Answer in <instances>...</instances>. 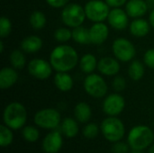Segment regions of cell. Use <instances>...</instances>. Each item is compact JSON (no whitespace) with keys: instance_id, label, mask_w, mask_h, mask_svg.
<instances>
[{"instance_id":"1","label":"cell","mask_w":154,"mask_h":153,"mask_svg":"<svg viewBox=\"0 0 154 153\" xmlns=\"http://www.w3.org/2000/svg\"><path fill=\"white\" fill-rule=\"evenodd\" d=\"M50 62L57 72H69L78 65L79 54L72 46L58 45L50 54Z\"/></svg>"},{"instance_id":"2","label":"cell","mask_w":154,"mask_h":153,"mask_svg":"<svg viewBox=\"0 0 154 153\" xmlns=\"http://www.w3.org/2000/svg\"><path fill=\"white\" fill-rule=\"evenodd\" d=\"M154 133L147 125L134 126L128 133L127 143L133 151H143L153 143Z\"/></svg>"},{"instance_id":"3","label":"cell","mask_w":154,"mask_h":153,"mask_svg":"<svg viewBox=\"0 0 154 153\" xmlns=\"http://www.w3.org/2000/svg\"><path fill=\"white\" fill-rule=\"evenodd\" d=\"M27 121V111L24 106L19 102H12L8 104L3 112L4 124L14 131L20 130L24 127Z\"/></svg>"},{"instance_id":"4","label":"cell","mask_w":154,"mask_h":153,"mask_svg":"<svg viewBox=\"0 0 154 153\" xmlns=\"http://www.w3.org/2000/svg\"><path fill=\"white\" fill-rule=\"evenodd\" d=\"M100 129L104 138L113 143L122 141L125 134V124L116 116H108L104 119Z\"/></svg>"},{"instance_id":"5","label":"cell","mask_w":154,"mask_h":153,"mask_svg":"<svg viewBox=\"0 0 154 153\" xmlns=\"http://www.w3.org/2000/svg\"><path fill=\"white\" fill-rule=\"evenodd\" d=\"M33 122L40 128L56 130L61 124V116L60 112L55 108H43L36 112Z\"/></svg>"},{"instance_id":"6","label":"cell","mask_w":154,"mask_h":153,"mask_svg":"<svg viewBox=\"0 0 154 153\" xmlns=\"http://www.w3.org/2000/svg\"><path fill=\"white\" fill-rule=\"evenodd\" d=\"M86 18L87 16L85 8L76 3L68 4L66 6L63 7L61 11L62 23L66 26L72 29L82 25Z\"/></svg>"},{"instance_id":"7","label":"cell","mask_w":154,"mask_h":153,"mask_svg":"<svg viewBox=\"0 0 154 153\" xmlns=\"http://www.w3.org/2000/svg\"><path fill=\"white\" fill-rule=\"evenodd\" d=\"M84 90L86 93L94 98H102L106 96L108 91L107 84L105 79L98 74H88L84 79Z\"/></svg>"},{"instance_id":"8","label":"cell","mask_w":154,"mask_h":153,"mask_svg":"<svg viewBox=\"0 0 154 153\" xmlns=\"http://www.w3.org/2000/svg\"><path fill=\"white\" fill-rule=\"evenodd\" d=\"M86 16L94 23H101L107 20L110 6L102 0H89L84 6Z\"/></svg>"},{"instance_id":"9","label":"cell","mask_w":154,"mask_h":153,"mask_svg":"<svg viewBox=\"0 0 154 153\" xmlns=\"http://www.w3.org/2000/svg\"><path fill=\"white\" fill-rule=\"evenodd\" d=\"M112 50L116 57L120 61H131L136 54V49L132 41L125 38H117L113 41Z\"/></svg>"},{"instance_id":"10","label":"cell","mask_w":154,"mask_h":153,"mask_svg":"<svg viewBox=\"0 0 154 153\" xmlns=\"http://www.w3.org/2000/svg\"><path fill=\"white\" fill-rule=\"evenodd\" d=\"M27 69L31 76L37 79L44 80L51 76L53 68L51 62H48L47 60L41 58H36L30 60Z\"/></svg>"},{"instance_id":"11","label":"cell","mask_w":154,"mask_h":153,"mask_svg":"<svg viewBox=\"0 0 154 153\" xmlns=\"http://www.w3.org/2000/svg\"><path fill=\"white\" fill-rule=\"evenodd\" d=\"M103 111L108 116H117L125 107V100L123 96L114 93L108 95L103 102Z\"/></svg>"},{"instance_id":"12","label":"cell","mask_w":154,"mask_h":153,"mask_svg":"<svg viewBox=\"0 0 154 153\" xmlns=\"http://www.w3.org/2000/svg\"><path fill=\"white\" fill-rule=\"evenodd\" d=\"M61 132L52 130L43 138L42 148L45 153H58L63 146V137Z\"/></svg>"},{"instance_id":"13","label":"cell","mask_w":154,"mask_h":153,"mask_svg":"<svg viewBox=\"0 0 154 153\" xmlns=\"http://www.w3.org/2000/svg\"><path fill=\"white\" fill-rule=\"evenodd\" d=\"M107 21L112 28L117 31H123L128 26L129 15L127 14L126 11L123 10L120 7L113 8L109 12Z\"/></svg>"},{"instance_id":"14","label":"cell","mask_w":154,"mask_h":153,"mask_svg":"<svg viewBox=\"0 0 154 153\" xmlns=\"http://www.w3.org/2000/svg\"><path fill=\"white\" fill-rule=\"evenodd\" d=\"M89 35L91 43L100 45L107 40L109 35V28L103 22L95 23L89 28Z\"/></svg>"},{"instance_id":"15","label":"cell","mask_w":154,"mask_h":153,"mask_svg":"<svg viewBox=\"0 0 154 153\" xmlns=\"http://www.w3.org/2000/svg\"><path fill=\"white\" fill-rule=\"evenodd\" d=\"M98 71L105 76L112 77L118 74L120 70V64L117 59L112 57H103L97 62Z\"/></svg>"},{"instance_id":"16","label":"cell","mask_w":154,"mask_h":153,"mask_svg":"<svg viewBox=\"0 0 154 153\" xmlns=\"http://www.w3.org/2000/svg\"><path fill=\"white\" fill-rule=\"evenodd\" d=\"M148 5L144 0H129L125 4V11L129 17L141 18L148 11Z\"/></svg>"},{"instance_id":"17","label":"cell","mask_w":154,"mask_h":153,"mask_svg":"<svg viewBox=\"0 0 154 153\" xmlns=\"http://www.w3.org/2000/svg\"><path fill=\"white\" fill-rule=\"evenodd\" d=\"M18 80V74L14 68L5 67L0 70V88L9 89Z\"/></svg>"},{"instance_id":"18","label":"cell","mask_w":154,"mask_h":153,"mask_svg":"<svg viewBox=\"0 0 154 153\" xmlns=\"http://www.w3.org/2000/svg\"><path fill=\"white\" fill-rule=\"evenodd\" d=\"M150 22L143 18H135L131 23H130V32L132 35L142 38L146 36L150 32Z\"/></svg>"},{"instance_id":"19","label":"cell","mask_w":154,"mask_h":153,"mask_svg":"<svg viewBox=\"0 0 154 153\" xmlns=\"http://www.w3.org/2000/svg\"><path fill=\"white\" fill-rule=\"evenodd\" d=\"M60 132L67 138H75L79 133V122L71 117H67L61 121Z\"/></svg>"},{"instance_id":"20","label":"cell","mask_w":154,"mask_h":153,"mask_svg":"<svg viewBox=\"0 0 154 153\" xmlns=\"http://www.w3.org/2000/svg\"><path fill=\"white\" fill-rule=\"evenodd\" d=\"M43 42L42 38L36 35L26 36L21 41V49L27 53H35L42 48Z\"/></svg>"},{"instance_id":"21","label":"cell","mask_w":154,"mask_h":153,"mask_svg":"<svg viewBox=\"0 0 154 153\" xmlns=\"http://www.w3.org/2000/svg\"><path fill=\"white\" fill-rule=\"evenodd\" d=\"M54 85L61 92H68L72 89L74 82L68 72H57L54 76Z\"/></svg>"},{"instance_id":"22","label":"cell","mask_w":154,"mask_h":153,"mask_svg":"<svg viewBox=\"0 0 154 153\" xmlns=\"http://www.w3.org/2000/svg\"><path fill=\"white\" fill-rule=\"evenodd\" d=\"M75 119L81 124H87L89 122L92 116V110L88 104L85 102H79L74 108Z\"/></svg>"},{"instance_id":"23","label":"cell","mask_w":154,"mask_h":153,"mask_svg":"<svg viewBox=\"0 0 154 153\" xmlns=\"http://www.w3.org/2000/svg\"><path fill=\"white\" fill-rule=\"evenodd\" d=\"M97 60L95 55L91 53L84 54L79 60V67L82 72L86 74H91L96 69H97Z\"/></svg>"},{"instance_id":"24","label":"cell","mask_w":154,"mask_h":153,"mask_svg":"<svg viewBox=\"0 0 154 153\" xmlns=\"http://www.w3.org/2000/svg\"><path fill=\"white\" fill-rule=\"evenodd\" d=\"M72 39L79 44H89L90 41V35H89V29L80 25L72 30Z\"/></svg>"},{"instance_id":"25","label":"cell","mask_w":154,"mask_h":153,"mask_svg":"<svg viewBox=\"0 0 154 153\" xmlns=\"http://www.w3.org/2000/svg\"><path fill=\"white\" fill-rule=\"evenodd\" d=\"M145 69L143 62L140 60H133L128 68V75L130 78L134 81H138L142 79L144 76Z\"/></svg>"},{"instance_id":"26","label":"cell","mask_w":154,"mask_h":153,"mask_svg":"<svg viewBox=\"0 0 154 153\" xmlns=\"http://www.w3.org/2000/svg\"><path fill=\"white\" fill-rule=\"evenodd\" d=\"M29 22L31 26L34 30H41L42 29L47 22L45 14L41 11H33L29 18Z\"/></svg>"},{"instance_id":"27","label":"cell","mask_w":154,"mask_h":153,"mask_svg":"<svg viewBox=\"0 0 154 153\" xmlns=\"http://www.w3.org/2000/svg\"><path fill=\"white\" fill-rule=\"evenodd\" d=\"M9 60H10V63H11L12 67L14 68L15 69H23V67L26 64L25 56L20 50H12V52L10 53V56H9Z\"/></svg>"},{"instance_id":"28","label":"cell","mask_w":154,"mask_h":153,"mask_svg":"<svg viewBox=\"0 0 154 153\" xmlns=\"http://www.w3.org/2000/svg\"><path fill=\"white\" fill-rule=\"evenodd\" d=\"M11 128L6 126L5 124L0 125V145L3 148L10 146L14 142V134Z\"/></svg>"},{"instance_id":"29","label":"cell","mask_w":154,"mask_h":153,"mask_svg":"<svg viewBox=\"0 0 154 153\" xmlns=\"http://www.w3.org/2000/svg\"><path fill=\"white\" fill-rule=\"evenodd\" d=\"M22 135H23V138L26 142H28L30 143H33L39 140L40 132L35 126L26 125L22 130Z\"/></svg>"},{"instance_id":"30","label":"cell","mask_w":154,"mask_h":153,"mask_svg":"<svg viewBox=\"0 0 154 153\" xmlns=\"http://www.w3.org/2000/svg\"><path fill=\"white\" fill-rule=\"evenodd\" d=\"M100 131H101V129L97 124L89 123L84 126V128L82 130V134L87 139H95L98 136Z\"/></svg>"},{"instance_id":"31","label":"cell","mask_w":154,"mask_h":153,"mask_svg":"<svg viewBox=\"0 0 154 153\" xmlns=\"http://www.w3.org/2000/svg\"><path fill=\"white\" fill-rule=\"evenodd\" d=\"M54 39L59 42H66L72 38V31L66 27L58 28L54 32Z\"/></svg>"},{"instance_id":"32","label":"cell","mask_w":154,"mask_h":153,"mask_svg":"<svg viewBox=\"0 0 154 153\" xmlns=\"http://www.w3.org/2000/svg\"><path fill=\"white\" fill-rule=\"evenodd\" d=\"M12 31V23L11 21L5 17L2 16L0 18V36L2 39L6 38Z\"/></svg>"},{"instance_id":"33","label":"cell","mask_w":154,"mask_h":153,"mask_svg":"<svg viewBox=\"0 0 154 153\" xmlns=\"http://www.w3.org/2000/svg\"><path fill=\"white\" fill-rule=\"evenodd\" d=\"M129 149H130V146L128 143L119 141L114 143L112 147V151L113 153H128Z\"/></svg>"},{"instance_id":"34","label":"cell","mask_w":154,"mask_h":153,"mask_svg":"<svg viewBox=\"0 0 154 153\" xmlns=\"http://www.w3.org/2000/svg\"><path fill=\"white\" fill-rule=\"evenodd\" d=\"M112 86L116 92H121L125 90L126 87V81L123 77H116L113 80Z\"/></svg>"},{"instance_id":"35","label":"cell","mask_w":154,"mask_h":153,"mask_svg":"<svg viewBox=\"0 0 154 153\" xmlns=\"http://www.w3.org/2000/svg\"><path fill=\"white\" fill-rule=\"evenodd\" d=\"M143 60L147 67L154 69V49H149L144 53Z\"/></svg>"},{"instance_id":"36","label":"cell","mask_w":154,"mask_h":153,"mask_svg":"<svg viewBox=\"0 0 154 153\" xmlns=\"http://www.w3.org/2000/svg\"><path fill=\"white\" fill-rule=\"evenodd\" d=\"M46 3L53 8H61L66 6L70 0H45Z\"/></svg>"},{"instance_id":"37","label":"cell","mask_w":154,"mask_h":153,"mask_svg":"<svg viewBox=\"0 0 154 153\" xmlns=\"http://www.w3.org/2000/svg\"><path fill=\"white\" fill-rule=\"evenodd\" d=\"M105 1L112 8L122 7L124 5L127 3V0H105Z\"/></svg>"},{"instance_id":"38","label":"cell","mask_w":154,"mask_h":153,"mask_svg":"<svg viewBox=\"0 0 154 153\" xmlns=\"http://www.w3.org/2000/svg\"><path fill=\"white\" fill-rule=\"evenodd\" d=\"M149 22H150V24L154 28V8L152 10V12H151V14H150Z\"/></svg>"},{"instance_id":"39","label":"cell","mask_w":154,"mask_h":153,"mask_svg":"<svg viewBox=\"0 0 154 153\" xmlns=\"http://www.w3.org/2000/svg\"><path fill=\"white\" fill-rule=\"evenodd\" d=\"M146 3H147L149 8H150V7L154 8V0H146Z\"/></svg>"},{"instance_id":"40","label":"cell","mask_w":154,"mask_h":153,"mask_svg":"<svg viewBox=\"0 0 154 153\" xmlns=\"http://www.w3.org/2000/svg\"><path fill=\"white\" fill-rule=\"evenodd\" d=\"M148 153H154V143H152V144L149 147Z\"/></svg>"},{"instance_id":"41","label":"cell","mask_w":154,"mask_h":153,"mask_svg":"<svg viewBox=\"0 0 154 153\" xmlns=\"http://www.w3.org/2000/svg\"><path fill=\"white\" fill-rule=\"evenodd\" d=\"M0 52L1 53L4 52V42H3V41H0Z\"/></svg>"},{"instance_id":"42","label":"cell","mask_w":154,"mask_h":153,"mask_svg":"<svg viewBox=\"0 0 154 153\" xmlns=\"http://www.w3.org/2000/svg\"><path fill=\"white\" fill-rule=\"evenodd\" d=\"M131 153H143L142 151H134L133 152H131Z\"/></svg>"}]
</instances>
